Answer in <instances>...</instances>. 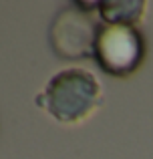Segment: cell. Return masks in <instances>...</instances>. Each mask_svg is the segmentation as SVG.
I'll list each match as a JSON object with an SVG mask.
<instances>
[{
    "mask_svg": "<svg viewBox=\"0 0 153 159\" xmlns=\"http://www.w3.org/2000/svg\"><path fill=\"white\" fill-rule=\"evenodd\" d=\"M99 26L91 18L89 12L81 10L73 4L59 12L51 26L52 48L63 58H83L91 57L95 51Z\"/></svg>",
    "mask_w": 153,
    "mask_h": 159,
    "instance_id": "3",
    "label": "cell"
},
{
    "mask_svg": "<svg viewBox=\"0 0 153 159\" xmlns=\"http://www.w3.org/2000/svg\"><path fill=\"white\" fill-rule=\"evenodd\" d=\"M73 4L85 12L97 10L107 26H133L145 10V2H141V0H117V2H93V4L73 2Z\"/></svg>",
    "mask_w": 153,
    "mask_h": 159,
    "instance_id": "4",
    "label": "cell"
},
{
    "mask_svg": "<svg viewBox=\"0 0 153 159\" xmlns=\"http://www.w3.org/2000/svg\"><path fill=\"white\" fill-rule=\"evenodd\" d=\"M47 111L61 123H75L87 117L101 101L99 83L83 69H67L48 81Z\"/></svg>",
    "mask_w": 153,
    "mask_h": 159,
    "instance_id": "1",
    "label": "cell"
},
{
    "mask_svg": "<svg viewBox=\"0 0 153 159\" xmlns=\"http://www.w3.org/2000/svg\"><path fill=\"white\" fill-rule=\"evenodd\" d=\"M93 57L113 77H127L141 65L145 43L135 26H99Z\"/></svg>",
    "mask_w": 153,
    "mask_h": 159,
    "instance_id": "2",
    "label": "cell"
}]
</instances>
